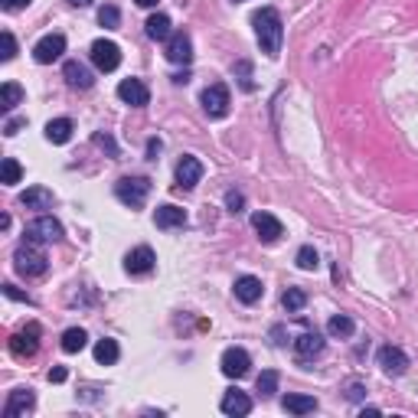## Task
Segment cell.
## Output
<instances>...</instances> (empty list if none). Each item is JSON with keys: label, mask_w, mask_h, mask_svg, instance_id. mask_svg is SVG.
<instances>
[{"label": "cell", "mask_w": 418, "mask_h": 418, "mask_svg": "<svg viewBox=\"0 0 418 418\" xmlns=\"http://www.w3.org/2000/svg\"><path fill=\"white\" fill-rule=\"evenodd\" d=\"M167 59L177 66H190L193 62V39L186 30H173V36L167 39Z\"/></svg>", "instance_id": "30bf717a"}, {"label": "cell", "mask_w": 418, "mask_h": 418, "mask_svg": "<svg viewBox=\"0 0 418 418\" xmlns=\"http://www.w3.org/2000/svg\"><path fill=\"white\" fill-rule=\"evenodd\" d=\"M20 101H24V88L16 86V82H4L0 86V108L4 111H14Z\"/></svg>", "instance_id": "83f0119b"}, {"label": "cell", "mask_w": 418, "mask_h": 418, "mask_svg": "<svg viewBox=\"0 0 418 418\" xmlns=\"http://www.w3.org/2000/svg\"><path fill=\"white\" fill-rule=\"evenodd\" d=\"M62 53H66V36H62V33H49V36H43L36 46H33V59H36L39 66L56 62Z\"/></svg>", "instance_id": "9c48e42d"}, {"label": "cell", "mask_w": 418, "mask_h": 418, "mask_svg": "<svg viewBox=\"0 0 418 418\" xmlns=\"http://www.w3.org/2000/svg\"><path fill=\"white\" fill-rule=\"evenodd\" d=\"M92 62L98 72H115L121 66V46L111 39H95L92 43Z\"/></svg>", "instance_id": "8992f818"}, {"label": "cell", "mask_w": 418, "mask_h": 418, "mask_svg": "<svg viewBox=\"0 0 418 418\" xmlns=\"http://www.w3.org/2000/svg\"><path fill=\"white\" fill-rule=\"evenodd\" d=\"M157 265V255L151 245H138L128 252V258H124V271L128 275H151Z\"/></svg>", "instance_id": "8fae6325"}, {"label": "cell", "mask_w": 418, "mask_h": 418, "mask_svg": "<svg viewBox=\"0 0 418 418\" xmlns=\"http://www.w3.org/2000/svg\"><path fill=\"white\" fill-rule=\"evenodd\" d=\"M203 101V111H206V118H213V121H223L225 115H229V105H233V98H229V88L223 86V82H213V86L206 88V92L200 95Z\"/></svg>", "instance_id": "277c9868"}, {"label": "cell", "mask_w": 418, "mask_h": 418, "mask_svg": "<svg viewBox=\"0 0 418 418\" xmlns=\"http://www.w3.org/2000/svg\"><path fill=\"white\" fill-rule=\"evenodd\" d=\"M88 343V333L82 330V327H69V330L62 333V350L66 353H82Z\"/></svg>", "instance_id": "4316f807"}, {"label": "cell", "mask_w": 418, "mask_h": 418, "mask_svg": "<svg viewBox=\"0 0 418 418\" xmlns=\"http://www.w3.org/2000/svg\"><path fill=\"white\" fill-rule=\"evenodd\" d=\"M252 229L258 233V239L262 242H278L281 235H285V225H281L278 216H271V213H252Z\"/></svg>", "instance_id": "7c38bea8"}, {"label": "cell", "mask_w": 418, "mask_h": 418, "mask_svg": "<svg viewBox=\"0 0 418 418\" xmlns=\"http://www.w3.org/2000/svg\"><path fill=\"white\" fill-rule=\"evenodd\" d=\"M36 409V395H33V389H16V392H10L7 405H4V415L7 418H20L26 415V412Z\"/></svg>", "instance_id": "e0dca14e"}, {"label": "cell", "mask_w": 418, "mask_h": 418, "mask_svg": "<svg viewBox=\"0 0 418 418\" xmlns=\"http://www.w3.org/2000/svg\"><path fill=\"white\" fill-rule=\"evenodd\" d=\"M0 180H4L7 186L20 183V180H24V167H20L14 157H4V163H0Z\"/></svg>", "instance_id": "f546056e"}, {"label": "cell", "mask_w": 418, "mask_h": 418, "mask_svg": "<svg viewBox=\"0 0 418 418\" xmlns=\"http://www.w3.org/2000/svg\"><path fill=\"white\" fill-rule=\"evenodd\" d=\"M69 379V369H66V366H53V369H49V382H66Z\"/></svg>", "instance_id": "60d3db41"}, {"label": "cell", "mask_w": 418, "mask_h": 418, "mask_svg": "<svg viewBox=\"0 0 418 418\" xmlns=\"http://www.w3.org/2000/svg\"><path fill=\"white\" fill-rule=\"evenodd\" d=\"M0 7H4V10H10V14H14V10H24V7H30V0H0Z\"/></svg>", "instance_id": "b9f144b4"}, {"label": "cell", "mask_w": 418, "mask_h": 418, "mask_svg": "<svg viewBox=\"0 0 418 418\" xmlns=\"http://www.w3.org/2000/svg\"><path fill=\"white\" fill-rule=\"evenodd\" d=\"M376 360H379V366H382V372H386V376H402V372L409 369V357H405V350L402 347H392V343H389V347H382Z\"/></svg>", "instance_id": "9a60e30c"}, {"label": "cell", "mask_w": 418, "mask_h": 418, "mask_svg": "<svg viewBox=\"0 0 418 418\" xmlns=\"http://www.w3.org/2000/svg\"><path fill=\"white\" fill-rule=\"evenodd\" d=\"M0 56H4V62H10L16 56V39H14V33L10 30H4V53Z\"/></svg>", "instance_id": "74e56055"}, {"label": "cell", "mask_w": 418, "mask_h": 418, "mask_svg": "<svg viewBox=\"0 0 418 418\" xmlns=\"http://www.w3.org/2000/svg\"><path fill=\"white\" fill-rule=\"evenodd\" d=\"M160 151H163V141L160 138H151L148 141V157H151V160H157V154H160Z\"/></svg>", "instance_id": "7bdbcfd3"}, {"label": "cell", "mask_w": 418, "mask_h": 418, "mask_svg": "<svg viewBox=\"0 0 418 418\" xmlns=\"http://www.w3.org/2000/svg\"><path fill=\"white\" fill-rule=\"evenodd\" d=\"M255 389H258L262 395H275V392H278V372H275V369H265L262 376H258Z\"/></svg>", "instance_id": "836d02e7"}, {"label": "cell", "mask_w": 418, "mask_h": 418, "mask_svg": "<svg viewBox=\"0 0 418 418\" xmlns=\"http://www.w3.org/2000/svg\"><path fill=\"white\" fill-rule=\"evenodd\" d=\"M235 78H239V86L242 88H245V92H252V88H255V82H252V66H248V62L245 59H242V62H235Z\"/></svg>", "instance_id": "e575fe53"}, {"label": "cell", "mask_w": 418, "mask_h": 418, "mask_svg": "<svg viewBox=\"0 0 418 418\" xmlns=\"http://www.w3.org/2000/svg\"><path fill=\"white\" fill-rule=\"evenodd\" d=\"M219 409H223L225 415H248V412H252V399H248L245 392H239V389H229V392L223 395Z\"/></svg>", "instance_id": "ffe728a7"}, {"label": "cell", "mask_w": 418, "mask_h": 418, "mask_svg": "<svg viewBox=\"0 0 418 418\" xmlns=\"http://www.w3.org/2000/svg\"><path fill=\"white\" fill-rule=\"evenodd\" d=\"M200 180H203V163H200V157L183 154V157H180V163H177V186H180V190H193Z\"/></svg>", "instance_id": "4fadbf2b"}, {"label": "cell", "mask_w": 418, "mask_h": 418, "mask_svg": "<svg viewBox=\"0 0 418 418\" xmlns=\"http://www.w3.org/2000/svg\"><path fill=\"white\" fill-rule=\"evenodd\" d=\"M324 337H320L317 330H304L301 337L295 340V353H297V360H314V357H320L324 353Z\"/></svg>", "instance_id": "ac0fdd59"}, {"label": "cell", "mask_w": 418, "mask_h": 418, "mask_svg": "<svg viewBox=\"0 0 418 418\" xmlns=\"http://www.w3.org/2000/svg\"><path fill=\"white\" fill-rule=\"evenodd\" d=\"M242 206H245V196L229 190V193H225V209H229V213H242Z\"/></svg>", "instance_id": "8d00e7d4"}, {"label": "cell", "mask_w": 418, "mask_h": 418, "mask_svg": "<svg viewBox=\"0 0 418 418\" xmlns=\"http://www.w3.org/2000/svg\"><path fill=\"white\" fill-rule=\"evenodd\" d=\"M233 4H245V0H233Z\"/></svg>", "instance_id": "7dc6e473"}, {"label": "cell", "mask_w": 418, "mask_h": 418, "mask_svg": "<svg viewBox=\"0 0 418 418\" xmlns=\"http://www.w3.org/2000/svg\"><path fill=\"white\" fill-rule=\"evenodd\" d=\"M92 141L98 144V148H105V151H108L111 157H118V144H115V138H111V134H95Z\"/></svg>", "instance_id": "f35d334b"}, {"label": "cell", "mask_w": 418, "mask_h": 418, "mask_svg": "<svg viewBox=\"0 0 418 418\" xmlns=\"http://www.w3.org/2000/svg\"><path fill=\"white\" fill-rule=\"evenodd\" d=\"M233 291H235V297H239L242 304H255V301H262V295H265L262 281H258L255 275H242V278H235Z\"/></svg>", "instance_id": "d6986e66"}, {"label": "cell", "mask_w": 418, "mask_h": 418, "mask_svg": "<svg viewBox=\"0 0 418 418\" xmlns=\"http://www.w3.org/2000/svg\"><path fill=\"white\" fill-rule=\"evenodd\" d=\"M252 26H255V39L262 53L268 59H278L281 56V39H285V24H281V14L275 7H262L252 14Z\"/></svg>", "instance_id": "6da1fadb"}, {"label": "cell", "mask_w": 418, "mask_h": 418, "mask_svg": "<svg viewBox=\"0 0 418 418\" xmlns=\"http://www.w3.org/2000/svg\"><path fill=\"white\" fill-rule=\"evenodd\" d=\"M20 128H26V118H10V121L4 124V134H7V138H14Z\"/></svg>", "instance_id": "ab89813d"}, {"label": "cell", "mask_w": 418, "mask_h": 418, "mask_svg": "<svg viewBox=\"0 0 418 418\" xmlns=\"http://www.w3.org/2000/svg\"><path fill=\"white\" fill-rule=\"evenodd\" d=\"M36 350H39V324H26V330L10 337V353H14L16 360L33 357Z\"/></svg>", "instance_id": "ba28073f"}, {"label": "cell", "mask_w": 418, "mask_h": 418, "mask_svg": "<svg viewBox=\"0 0 418 418\" xmlns=\"http://www.w3.org/2000/svg\"><path fill=\"white\" fill-rule=\"evenodd\" d=\"M72 131H76V124H72L69 118H53V121L46 124V141L49 144H69Z\"/></svg>", "instance_id": "7402d4cb"}, {"label": "cell", "mask_w": 418, "mask_h": 418, "mask_svg": "<svg viewBox=\"0 0 418 418\" xmlns=\"http://www.w3.org/2000/svg\"><path fill=\"white\" fill-rule=\"evenodd\" d=\"M20 206H26V209H49V206H53V193H49L46 186H30V190L20 196Z\"/></svg>", "instance_id": "cb8c5ba5"}, {"label": "cell", "mask_w": 418, "mask_h": 418, "mask_svg": "<svg viewBox=\"0 0 418 418\" xmlns=\"http://www.w3.org/2000/svg\"><path fill=\"white\" fill-rule=\"evenodd\" d=\"M14 268L24 275V278H39V275H46L49 271V258L46 252H43V245H36V242H20L14 252Z\"/></svg>", "instance_id": "7a4b0ae2"}, {"label": "cell", "mask_w": 418, "mask_h": 418, "mask_svg": "<svg viewBox=\"0 0 418 418\" xmlns=\"http://www.w3.org/2000/svg\"><path fill=\"white\" fill-rule=\"evenodd\" d=\"M281 409L291 412V415H307V412L317 409V399H314V395H285V399H281Z\"/></svg>", "instance_id": "d4e9b609"}, {"label": "cell", "mask_w": 418, "mask_h": 418, "mask_svg": "<svg viewBox=\"0 0 418 418\" xmlns=\"http://www.w3.org/2000/svg\"><path fill=\"white\" fill-rule=\"evenodd\" d=\"M144 30H148V36H151V39H157V43H167V39L173 36V30H170V16H167V14H154V16H148Z\"/></svg>", "instance_id": "603a6c76"}, {"label": "cell", "mask_w": 418, "mask_h": 418, "mask_svg": "<svg viewBox=\"0 0 418 418\" xmlns=\"http://www.w3.org/2000/svg\"><path fill=\"white\" fill-rule=\"evenodd\" d=\"M350 399H360V395H363V386H360V382H350Z\"/></svg>", "instance_id": "ee69618b"}, {"label": "cell", "mask_w": 418, "mask_h": 418, "mask_svg": "<svg viewBox=\"0 0 418 418\" xmlns=\"http://www.w3.org/2000/svg\"><path fill=\"white\" fill-rule=\"evenodd\" d=\"M24 239L26 242H36V245L59 242L62 239V223H59V219H53V216H39V219H33V223H26Z\"/></svg>", "instance_id": "5b68a950"}, {"label": "cell", "mask_w": 418, "mask_h": 418, "mask_svg": "<svg viewBox=\"0 0 418 418\" xmlns=\"http://www.w3.org/2000/svg\"><path fill=\"white\" fill-rule=\"evenodd\" d=\"M353 330H357V324H353V317H347V314H333L330 324H327V333H330V337H353Z\"/></svg>", "instance_id": "f1b7e54d"}, {"label": "cell", "mask_w": 418, "mask_h": 418, "mask_svg": "<svg viewBox=\"0 0 418 418\" xmlns=\"http://www.w3.org/2000/svg\"><path fill=\"white\" fill-rule=\"evenodd\" d=\"M118 98H121L124 105H131V108H144L151 101V92L141 78H124L121 86H118Z\"/></svg>", "instance_id": "5bb4252c"}, {"label": "cell", "mask_w": 418, "mask_h": 418, "mask_svg": "<svg viewBox=\"0 0 418 418\" xmlns=\"http://www.w3.org/2000/svg\"><path fill=\"white\" fill-rule=\"evenodd\" d=\"M72 7H88V4H92V0H69Z\"/></svg>", "instance_id": "bcb514c9"}, {"label": "cell", "mask_w": 418, "mask_h": 418, "mask_svg": "<svg viewBox=\"0 0 418 418\" xmlns=\"http://www.w3.org/2000/svg\"><path fill=\"white\" fill-rule=\"evenodd\" d=\"M219 366H223V372L229 379H242V376H248V369H252V357H248L242 347H229L223 353V360H219Z\"/></svg>", "instance_id": "52a82bcc"}, {"label": "cell", "mask_w": 418, "mask_h": 418, "mask_svg": "<svg viewBox=\"0 0 418 418\" xmlns=\"http://www.w3.org/2000/svg\"><path fill=\"white\" fill-rule=\"evenodd\" d=\"M118 357H121V347H118V340H98L95 343V363L98 366H115Z\"/></svg>", "instance_id": "484cf974"}, {"label": "cell", "mask_w": 418, "mask_h": 418, "mask_svg": "<svg viewBox=\"0 0 418 418\" xmlns=\"http://www.w3.org/2000/svg\"><path fill=\"white\" fill-rule=\"evenodd\" d=\"M154 225L157 229H163V233H170V229H183L186 225V209L173 206V203H163V206H157V213H154Z\"/></svg>", "instance_id": "2e32d148"}, {"label": "cell", "mask_w": 418, "mask_h": 418, "mask_svg": "<svg viewBox=\"0 0 418 418\" xmlns=\"http://www.w3.org/2000/svg\"><path fill=\"white\" fill-rule=\"evenodd\" d=\"M115 196L124 203V206L141 209L151 196V180L148 177H121L115 183Z\"/></svg>", "instance_id": "3957f363"}, {"label": "cell", "mask_w": 418, "mask_h": 418, "mask_svg": "<svg viewBox=\"0 0 418 418\" xmlns=\"http://www.w3.org/2000/svg\"><path fill=\"white\" fill-rule=\"evenodd\" d=\"M98 24L105 26V30H118V24H121V14H118L115 4H105V7L98 10Z\"/></svg>", "instance_id": "d6a6232c"}, {"label": "cell", "mask_w": 418, "mask_h": 418, "mask_svg": "<svg viewBox=\"0 0 418 418\" xmlns=\"http://www.w3.org/2000/svg\"><path fill=\"white\" fill-rule=\"evenodd\" d=\"M138 7H157V0H134Z\"/></svg>", "instance_id": "f6af8a7d"}, {"label": "cell", "mask_w": 418, "mask_h": 418, "mask_svg": "<svg viewBox=\"0 0 418 418\" xmlns=\"http://www.w3.org/2000/svg\"><path fill=\"white\" fill-rule=\"evenodd\" d=\"M295 262H297V268H301V271H314L320 265L317 248H314V245H301V248H297V255H295Z\"/></svg>", "instance_id": "1f68e13d"}, {"label": "cell", "mask_w": 418, "mask_h": 418, "mask_svg": "<svg viewBox=\"0 0 418 418\" xmlns=\"http://www.w3.org/2000/svg\"><path fill=\"white\" fill-rule=\"evenodd\" d=\"M62 72H66V78H69L72 88H92V72H88V66H82L78 59H69L66 66H62Z\"/></svg>", "instance_id": "44dd1931"}, {"label": "cell", "mask_w": 418, "mask_h": 418, "mask_svg": "<svg viewBox=\"0 0 418 418\" xmlns=\"http://www.w3.org/2000/svg\"><path fill=\"white\" fill-rule=\"evenodd\" d=\"M4 295H7L10 301H20V304H33V297L26 295V291H20V287H16V285H10V281H7V285H4Z\"/></svg>", "instance_id": "d590c367"}, {"label": "cell", "mask_w": 418, "mask_h": 418, "mask_svg": "<svg viewBox=\"0 0 418 418\" xmlns=\"http://www.w3.org/2000/svg\"><path fill=\"white\" fill-rule=\"evenodd\" d=\"M281 304H285L287 314H297V310H304V304H307V295H304L301 287H287L285 295H281Z\"/></svg>", "instance_id": "4dcf8cb0"}]
</instances>
